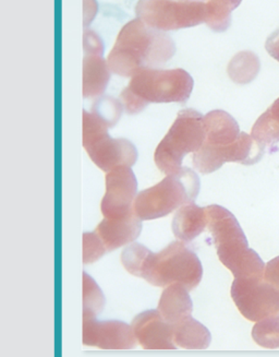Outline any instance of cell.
Masks as SVG:
<instances>
[{
  "mask_svg": "<svg viewBox=\"0 0 279 357\" xmlns=\"http://www.w3.org/2000/svg\"><path fill=\"white\" fill-rule=\"evenodd\" d=\"M176 53L170 36L134 19L121 29L107 58L111 73L125 78L145 69L161 68Z\"/></svg>",
  "mask_w": 279,
  "mask_h": 357,
  "instance_id": "obj_1",
  "label": "cell"
},
{
  "mask_svg": "<svg viewBox=\"0 0 279 357\" xmlns=\"http://www.w3.org/2000/svg\"><path fill=\"white\" fill-rule=\"evenodd\" d=\"M207 229L216 246L221 264L234 278L263 277L265 264L261 257L249 248L239 222L232 212L218 204L205 206Z\"/></svg>",
  "mask_w": 279,
  "mask_h": 357,
  "instance_id": "obj_2",
  "label": "cell"
},
{
  "mask_svg": "<svg viewBox=\"0 0 279 357\" xmlns=\"http://www.w3.org/2000/svg\"><path fill=\"white\" fill-rule=\"evenodd\" d=\"M193 86L184 69H145L131 78L119 98L127 114L136 115L151 103H186Z\"/></svg>",
  "mask_w": 279,
  "mask_h": 357,
  "instance_id": "obj_3",
  "label": "cell"
},
{
  "mask_svg": "<svg viewBox=\"0 0 279 357\" xmlns=\"http://www.w3.org/2000/svg\"><path fill=\"white\" fill-rule=\"evenodd\" d=\"M200 179L196 172L182 167L169 174L155 186L136 195L134 213L142 221L161 219L184 204L196 202L200 192Z\"/></svg>",
  "mask_w": 279,
  "mask_h": 357,
  "instance_id": "obj_4",
  "label": "cell"
},
{
  "mask_svg": "<svg viewBox=\"0 0 279 357\" xmlns=\"http://www.w3.org/2000/svg\"><path fill=\"white\" fill-rule=\"evenodd\" d=\"M140 278L159 287L182 283L191 292L203 278V267L196 252L186 243L177 241L157 254L150 252Z\"/></svg>",
  "mask_w": 279,
  "mask_h": 357,
  "instance_id": "obj_5",
  "label": "cell"
},
{
  "mask_svg": "<svg viewBox=\"0 0 279 357\" xmlns=\"http://www.w3.org/2000/svg\"><path fill=\"white\" fill-rule=\"evenodd\" d=\"M205 138L204 116L196 109H182L156 148L154 154L156 166L166 175L176 173L182 169L184 156L196 153L203 146Z\"/></svg>",
  "mask_w": 279,
  "mask_h": 357,
  "instance_id": "obj_6",
  "label": "cell"
},
{
  "mask_svg": "<svg viewBox=\"0 0 279 357\" xmlns=\"http://www.w3.org/2000/svg\"><path fill=\"white\" fill-rule=\"evenodd\" d=\"M109 127L95 114L83 111V146L98 169L109 173L117 166H134L138 151L128 139H113Z\"/></svg>",
  "mask_w": 279,
  "mask_h": 357,
  "instance_id": "obj_7",
  "label": "cell"
},
{
  "mask_svg": "<svg viewBox=\"0 0 279 357\" xmlns=\"http://www.w3.org/2000/svg\"><path fill=\"white\" fill-rule=\"evenodd\" d=\"M136 15L151 28L168 32L205 22L207 3L198 0H138Z\"/></svg>",
  "mask_w": 279,
  "mask_h": 357,
  "instance_id": "obj_8",
  "label": "cell"
},
{
  "mask_svg": "<svg viewBox=\"0 0 279 357\" xmlns=\"http://www.w3.org/2000/svg\"><path fill=\"white\" fill-rule=\"evenodd\" d=\"M265 146L255 140L251 135L240 132L232 144L227 146H211L204 142L203 146L193 153L192 162L194 169L200 173H214L227 162L253 165L263 158Z\"/></svg>",
  "mask_w": 279,
  "mask_h": 357,
  "instance_id": "obj_9",
  "label": "cell"
},
{
  "mask_svg": "<svg viewBox=\"0 0 279 357\" xmlns=\"http://www.w3.org/2000/svg\"><path fill=\"white\" fill-rule=\"evenodd\" d=\"M232 301L244 318L257 322L279 312V291L263 277L234 278Z\"/></svg>",
  "mask_w": 279,
  "mask_h": 357,
  "instance_id": "obj_10",
  "label": "cell"
},
{
  "mask_svg": "<svg viewBox=\"0 0 279 357\" xmlns=\"http://www.w3.org/2000/svg\"><path fill=\"white\" fill-rule=\"evenodd\" d=\"M106 192L102 200L104 218L124 217L134 210L138 181L130 166H117L106 175Z\"/></svg>",
  "mask_w": 279,
  "mask_h": 357,
  "instance_id": "obj_11",
  "label": "cell"
},
{
  "mask_svg": "<svg viewBox=\"0 0 279 357\" xmlns=\"http://www.w3.org/2000/svg\"><path fill=\"white\" fill-rule=\"evenodd\" d=\"M131 326L119 320L98 321L96 316L83 314V344L102 350H131L136 347Z\"/></svg>",
  "mask_w": 279,
  "mask_h": 357,
  "instance_id": "obj_12",
  "label": "cell"
},
{
  "mask_svg": "<svg viewBox=\"0 0 279 357\" xmlns=\"http://www.w3.org/2000/svg\"><path fill=\"white\" fill-rule=\"evenodd\" d=\"M131 327L144 350H177L173 325L161 316L159 310L138 314L132 320Z\"/></svg>",
  "mask_w": 279,
  "mask_h": 357,
  "instance_id": "obj_13",
  "label": "cell"
},
{
  "mask_svg": "<svg viewBox=\"0 0 279 357\" xmlns=\"http://www.w3.org/2000/svg\"><path fill=\"white\" fill-rule=\"evenodd\" d=\"M107 252L134 243L142 231V220L134 210L120 218H105L95 229Z\"/></svg>",
  "mask_w": 279,
  "mask_h": 357,
  "instance_id": "obj_14",
  "label": "cell"
},
{
  "mask_svg": "<svg viewBox=\"0 0 279 357\" xmlns=\"http://www.w3.org/2000/svg\"><path fill=\"white\" fill-rule=\"evenodd\" d=\"M207 222L209 219L205 208L191 202L177 210L171 227L179 241L190 243L203 233L205 227H207Z\"/></svg>",
  "mask_w": 279,
  "mask_h": 357,
  "instance_id": "obj_15",
  "label": "cell"
},
{
  "mask_svg": "<svg viewBox=\"0 0 279 357\" xmlns=\"http://www.w3.org/2000/svg\"><path fill=\"white\" fill-rule=\"evenodd\" d=\"M157 310L169 324L174 325L191 316L193 303L186 287L174 283L164 289Z\"/></svg>",
  "mask_w": 279,
  "mask_h": 357,
  "instance_id": "obj_16",
  "label": "cell"
},
{
  "mask_svg": "<svg viewBox=\"0 0 279 357\" xmlns=\"http://www.w3.org/2000/svg\"><path fill=\"white\" fill-rule=\"evenodd\" d=\"M205 125V144L211 146H227L239 137V125L236 119L227 112L215 109L204 116Z\"/></svg>",
  "mask_w": 279,
  "mask_h": 357,
  "instance_id": "obj_17",
  "label": "cell"
},
{
  "mask_svg": "<svg viewBox=\"0 0 279 357\" xmlns=\"http://www.w3.org/2000/svg\"><path fill=\"white\" fill-rule=\"evenodd\" d=\"M111 71L103 55L84 54L83 98L101 96L109 86Z\"/></svg>",
  "mask_w": 279,
  "mask_h": 357,
  "instance_id": "obj_18",
  "label": "cell"
},
{
  "mask_svg": "<svg viewBox=\"0 0 279 357\" xmlns=\"http://www.w3.org/2000/svg\"><path fill=\"white\" fill-rule=\"evenodd\" d=\"M173 335L175 344L184 350H207L212 341L209 330L191 316L173 325Z\"/></svg>",
  "mask_w": 279,
  "mask_h": 357,
  "instance_id": "obj_19",
  "label": "cell"
},
{
  "mask_svg": "<svg viewBox=\"0 0 279 357\" xmlns=\"http://www.w3.org/2000/svg\"><path fill=\"white\" fill-rule=\"evenodd\" d=\"M251 136L265 148L278 144L279 98L255 121L252 127Z\"/></svg>",
  "mask_w": 279,
  "mask_h": 357,
  "instance_id": "obj_20",
  "label": "cell"
},
{
  "mask_svg": "<svg viewBox=\"0 0 279 357\" xmlns=\"http://www.w3.org/2000/svg\"><path fill=\"white\" fill-rule=\"evenodd\" d=\"M261 68L259 57L253 52L244 51L234 56L227 67L229 78L237 84H248L257 78Z\"/></svg>",
  "mask_w": 279,
  "mask_h": 357,
  "instance_id": "obj_21",
  "label": "cell"
},
{
  "mask_svg": "<svg viewBox=\"0 0 279 357\" xmlns=\"http://www.w3.org/2000/svg\"><path fill=\"white\" fill-rule=\"evenodd\" d=\"M252 337L260 347L279 349V314L257 321L252 329Z\"/></svg>",
  "mask_w": 279,
  "mask_h": 357,
  "instance_id": "obj_22",
  "label": "cell"
},
{
  "mask_svg": "<svg viewBox=\"0 0 279 357\" xmlns=\"http://www.w3.org/2000/svg\"><path fill=\"white\" fill-rule=\"evenodd\" d=\"M105 307V296L96 282L83 272V314L97 316Z\"/></svg>",
  "mask_w": 279,
  "mask_h": 357,
  "instance_id": "obj_23",
  "label": "cell"
},
{
  "mask_svg": "<svg viewBox=\"0 0 279 357\" xmlns=\"http://www.w3.org/2000/svg\"><path fill=\"white\" fill-rule=\"evenodd\" d=\"M124 109L122 103L111 96L98 98L92 106V113L99 117L109 128L116 126Z\"/></svg>",
  "mask_w": 279,
  "mask_h": 357,
  "instance_id": "obj_24",
  "label": "cell"
},
{
  "mask_svg": "<svg viewBox=\"0 0 279 357\" xmlns=\"http://www.w3.org/2000/svg\"><path fill=\"white\" fill-rule=\"evenodd\" d=\"M150 252L151 250L140 243H131L121 254V264L130 275L140 278L144 262Z\"/></svg>",
  "mask_w": 279,
  "mask_h": 357,
  "instance_id": "obj_25",
  "label": "cell"
},
{
  "mask_svg": "<svg viewBox=\"0 0 279 357\" xmlns=\"http://www.w3.org/2000/svg\"><path fill=\"white\" fill-rule=\"evenodd\" d=\"M107 254L105 246L102 243L95 231L83 234V264H90L101 259L104 255Z\"/></svg>",
  "mask_w": 279,
  "mask_h": 357,
  "instance_id": "obj_26",
  "label": "cell"
},
{
  "mask_svg": "<svg viewBox=\"0 0 279 357\" xmlns=\"http://www.w3.org/2000/svg\"><path fill=\"white\" fill-rule=\"evenodd\" d=\"M84 54H99L103 55L104 45L101 38L94 31L86 29L83 33Z\"/></svg>",
  "mask_w": 279,
  "mask_h": 357,
  "instance_id": "obj_27",
  "label": "cell"
},
{
  "mask_svg": "<svg viewBox=\"0 0 279 357\" xmlns=\"http://www.w3.org/2000/svg\"><path fill=\"white\" fill-rule=\"evenodd\" d=\"M264 279L279 291V256L265 264Z\"/></svg>",
  "mask_w": 279,
  "mask_h": 357,
  "instance_id": "obj_28",
  "label": "cell"
},
{
  "mask_svg": "<svg viewBox=\"0 0 279 357\" xmlns=\"http://www.w3.org/2000/svg\"><path fill=\"white\" fill-rule=\"evenodd\" d=\"M265 50L274 59L279 61V29L269 36L265 43Z\"/></svg>",
  "mask_w": 279,
  "mask_h": 357,
  "instance_id": "obj_29",
  "label": "cell"
},
{
  "mask_svg": "<svg viewBox=\"0 0 279 357\" xmlns=\"http://www.w3.org/2000/svg\"><path fill=\"white\" fill-rule=\"evenodd\" d=\"M97 3L96 0H84V26H90V23L95 18L97 13Z\"/></svg>",
  "mask_w": 279,
  "mask_h": 357,
  "instance_id": "obj_30",
  "label": "cell"
},
{
  "mask_svg": "<svg viewBox=\"0 0 279 357\" xmlns=\"http://www.w3.org/2000/svg\"><path fill=\"white\" fill-rule=\"evenodd\" d=\"M198 1H202V3H207L209 0H198Z\"/></svg>",
  "mask_w": 279,
  "mask_h": 357,
  "instance_id": "obj_31",
  "label": "cell"
},
{
  "mask_svg": "<svg viewBox=\"0 0 279 357\" xmlns=\"http://www.w3.org/2000/svg\"><path fill=\"white\" fill-rule=\"evenodd\" d=\"M278 314H279V312H278Z\"/></svg>",
  "mask_w": 279,
  "mask_h": 357,
  "instance_id": "obj_32",
  "label": "cell"
}]
</instances>
